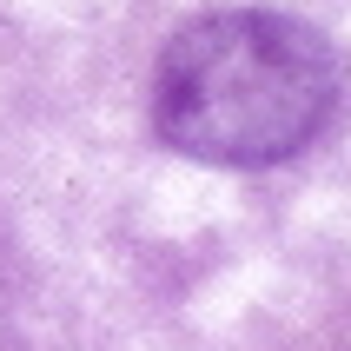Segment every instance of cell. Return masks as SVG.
<instances>
[{
  "label": "cell",
  "mask_w": 351,
  "mask_h": 351,
  "mask_svg": "<svg viewBox=\"0 0 351 351\" xmlns=\"http://www.w3.org/2000/svg\"><path fill=\"white\" fill-rule=\"evenodd\" d=\"M338 106L332 40L272 7L206 14L159 53V139L206 166H272L312 146Z\"/></svg>",
  "instance_id": "1"
}]
</instances>
